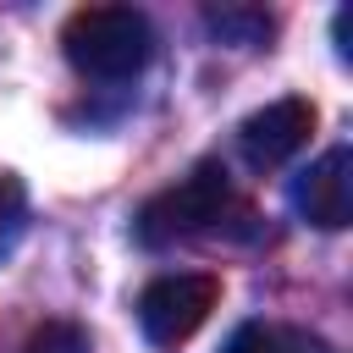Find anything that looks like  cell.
Masks as SVG:
<instances>
[{"label":"cell","mask_w":353,"mask_h":353,"mask_svg":"<svg viewBox=\"0 0 353 353\" xmlns=\"http://www.w3.org/2000/svg\"><path fill=\"white\" fill-rule=\"evenodd\" d=\"M232 215H248V210H243V199L232 193L226 165L204 160V165H193L182 182L160 188V193L138 210L132 232H138L143 248H171V243H188V237H210V232H221Z\"/></svg>","instance_id":"cell-1"},{"label":"cell","mask_w":353,"mask_h":353,"mask_svg":"<svg viewBox=\"0 0 353 353\" xmlns=\"http://www.w3.org/2000/svg\"><path fill=\"white\" fill-rule=\"evenodd\" d=\"M61 50L66 61L94 77V83H121V77H138L154 55V28L143 11L132 6H83L66 17L61 28Z\"/></svg>","instance_id":"cell-2"},{"label":"cell","mask_w":353,"mask_h":353,"mask_svg":"<svg viewBox=\"0 0 353 353\" xmlns=\"http://www.w3.org/2000/svg\"><path fill=\"white\" fill-rule=\"evenodd\" d=\"M215 298H221V281H215L210 270L160 276V281H149L143 298H138V325H143V336H149L154 347H176V342H188V336L210 320Z\"/></svg>","instance_id":"cell-3"},{"label":"cell","mask_w":353,"mask_h":353,"mask_svg":"<svg viewBox=\"0 0 353 353\" xmlns=\"http://www.w3.org/2000/svg\"><path fill=\"white\" fill-rule=\"evenodd\" d=\"M309 132H314V105L309 99H276L237 127V154L254 171H276L309 143Z\"/></svg>","instance_id":"cell-4"},{"label":"cell","mask_w":353,"mask_h":353,"mask_svg":"<svg viewBox=\"0 0 353 353\" xmlns=\"http://www.w3.org/2000/svg\"><path fill=\"white\" fill-rule=\"evenodd\" d=\"M292 210L320 226V232H342L353 221V149L336 143L325 149L298 182H292Z\"/></svg>","instance_id":"cell-5"},{"label":"cell","mask_w":353,"mask_h":353,"mask_svg":"<svg viewBox=\"0 0 353 353\" xmlns=\"http://www.w3.org/2000/svg\"><path fill=\"white\" fill-rule=\"evenodd\" d=\"M221 353H320V342L309 331H292V325H237L232 342Z\"/></svg>","instance_id":"cell-6"},{"label":"cell","mask_w":353,"mask_h":353,"mask_svg":"<svg viewBox=\"0 0 353 353\" xmlns=\"http://www.w3.org/2000/svg\"><path fill=\"white\" fill-rule=\"evenodd\" d=\"M22 226H28V188H22L17 176H6V171H0V259L17 248Z\"/></svg>","instance_id":"cell-7"},{"label":"cell","mask_w":353,"mask_h":353,"mask_svg":"<svg viewBox=\"0 0 353 353\" xmlns=\"http://www.w3.org/2000/svg\"><path fill=\"white\" fill-rule=\"evenodd\" d=\"M22 353H94V347H88V331H83V325H72V320H44V325L22 342Z\"/></svg>","instance_id":"cell-8"},{"label":"cell","mask_w":353,"mask_h":353,"mask_svg":"<svg viewBox=\"0 0 353 353\" xmlns=\"http://www.w3.org/2000/svg\"><path fill=\"white\" fill-rule=\"evenodd\" d=\"M210 28L215 33H243V44H254V39H265L270 33V17H259V11H210Z\"/></svg>","instance_id":"cell-9"}]
</instances>
